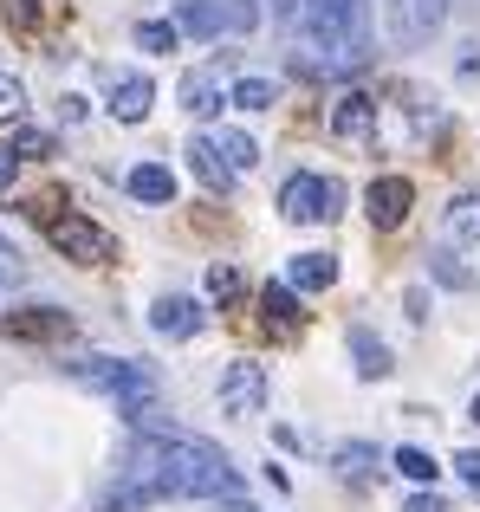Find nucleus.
<instances>
[{
  "label": "nucleus",
  "mask_w": 480,
  "mask_h": 512,
  "mask_svg": "<svg viewBox=\"0 0 480 512\" xmlns=\"http://www.w3.org/2000/svg\"><path fill=\"white\" fill-rule=\"evenodd\" d=\"M176 104H182L189 117H215L221 104H234V85H221V65H195V72L182 78Z\"/></svg>",
  "instance_id": "9d476101"
},
{
  "label": "nucleus",
  "mask_w": 480,
  "mask_h": 512,
  "mask_svg": "<svg viewBox=\"0 0 480 512\" xmlns=\"http://www.w3.org/2000/svg\"><path fill=\"white\" fill-rule=\"evenodd\" d=\"M455 474H461V487L480 500V448H461V454H455Z\"/></svg>",
  "instance_id": "a878e982"
},
{
  "label": "nucleus",
  "mask_w": 480,
  "mask_h": 512,
  "mask_svg": "<svg viewBox=\"0 0 480 512\" xmlns=\"http://www.w3.org/2000/svg\"><path fill=\"white\" fill-rule=\"evenodd\" d=\"M468 415H474V422H480V389H474V402H468Z\"/></svg>",
  "instance_id": "f704fd0d"
},
{
  "label": "nucleus",
  "mask_w": 480,
  "mask_h": 512,
  "mask_svg": "<svg viewBox=\"0 0 480 512\" xmlns=\"http://www.w3.org/2000/svg\"><path fill=\"white\" fill-rule=\"evenodd\" d=\"M279 208H286V221L318 227V221H331V214L344 208V188L331 182V175L299 169V175H286V188H279Z\"/></svg>",
  "instance_id": "20e7f679"
},
{
  "label": "nucleus",
  "mask_w": 480,
  "mask_h": 512,
  "mask_svg": "<svg viewBox=\"0 0 480 512\" xmlns=\"http://www.w3.org/2000/svg\"><path fill=\"white\" fill-rule=\"evenodd\" d=\"M7 286H20V253L0 240V292H7Z\"/></svg>",
  "instance_id": "c756f323"
},
{
  "label": "nucleus",
  "mask_w": 480,
  "mask_h": 512,
  "mask_svg": "<svg viewBox=\"0 0 480 512\" xmlns=\"http://www.w3.org/2000/svg\"><path fill=\"white\" fill-rule=\"evenodd\" d=\"M176 39H182L176 20H143V26H137V46H143V52H176Z\"/></svg>",
  "instance_id": "393cba45"
},
{
  "label": "nucleus",
  "mask_w": 480,
  "mask_h": 512,
  "mask_svg": "<svg viewBox=\"0 0 480 512\" xmlns=\"http://www.w3.org/2000/svg\"><path fill=\"white\" fill-rule=\"evenodd\" d=\"M305 26H312V46H318V72H357L370 59L364 0H305Z\"/></svg>",
  "instance_id": "f03ea898"
},
{
  "label": "nucleus",
  "mask_w": 480,
  "mask_h": 512,
  "mask_svg": "<svg viewBox=\"0 0 480 512\" xmlns=\"http://www.w3.org/2000/svg\"><path fill=\"white\" fill-rule=\"evenodd\" d=\"M215 150L228 156L234 169H253V163H260V143H253L247 130H215Z\"/></svg>",
  "instance_id": "4be33fe9"
},
{
  "label": "nucleus",
  "mask_w": 480,
  "mask_h": 512,
  "mask_svg": "<svg viewBox=\"0 0 480 512\" xmlns=\"http://www.w3.org/2000/svg\"><path fill=\"white\" fill-rule=\"evenodd\" d=\"M331 137H344V143H377V98H370V91H344L338 111H331Z\"/></svg>",
  "instance_id": "9b49d317"
},
{
  "label": "nucleus",
  "mask_w": 480,
  "mask_h": 512,
  "mask_svg": "<svg viewBox=\"0 0 480 512\" xmlns=\"http://www.w3.org/2000/svg\"><path fill=\"white\" fill-rule=\"evenodd\" d=\"M208 292H215V299H234V292H240V273H234V266H215V273H208Z\"/></svg>",
  "instance_id": "c85d7f7f"
},
{
  "label": "nucleus",
  "mask_w": 480,
  "mask_h": 512,
  "mask_svg": "<svg viewBox=\"0 0 480 512\" xmlns=\"http://www.w3.org/2000/svg\"><path fill=\"white\" fill-rule=\"evenodd\" d=\"M266 370L260 363H247V357H234L228 370H221V415H228V422H253V415L266 409Z\"/></svg>",
  "instance_id": "423d86ee"
},
{
  "label": "nucleus",
  "mask_w": 480,
  "mask_h": 512,
  "mask_svg": "<svg viewBox=\"0 0 480 512\" xmlns=\"http://www.w3.org/2000/svg\"><path fill=\"white\" fill-rule=\"evenodd\" d=\"M59 117H65V124H85V98H78V91H65V98H59Z\"/></svg>",
  "instance_id": "7c9ffc66"
},
{
  "label": "nucleus",
  "mask_w": 480,
  "mask_h": 512,
  "mask_svg": "<svg viewBox=\"0 0 480 512\" xmlns=\"http://www.w3.org/2000/svg\"><path fill=\"white\" fill-rule=\"evenodd\" d=\"M403 512H448V506H442V500H435V493H416V500H409Z\"/></svg>",
  "instance_id": "2f4dec72"
},
{
  "label": "nucleus",
  "mask_w": 480,
  "mask_h": 512,
  "mask_svg": "<svg viewBox=\"0 0 480 512\" xmlns=\"http://www.w3.org/2000/svg\"><path fill=\"white\" fill-rule=\"evenodd\" d=\"M7 26L13 33H33L39 26V0H7Z\"/></svg>",
  "instance_id": "bb28decb"
},
{
  "label": "nucleus",
  "mask_w": 480,
  "mask_h": 512,
  "mask_svg": "<svg viewBox=\"0 0 480 512\" xmlns=\"http://www.w3.org/2000/svg\"><path fill=\"white\" fill-rule=\"evenodd\" d=\"M351 357H357V376H364V383H383V376H390V344L370 325H351Z\"/></svg>",
  "instance_id": "2eb2a0df"
},
{
  "label": "nucleus",
  "mask_w": 480,
  "mask_h": 512,
  "mask_svg": "<svg viewBox=\"0 0 480 512\" xmlns=\"http://www.w3.org/2000/svg\"><path fill=\"white\" fill-rule=\"evenodd\" d=\"M13 156H52V137L46 130H20V137H13Z\"/></svg>",
  "instance_id": "cd10ccee"
},
{
  "label": "nucleus",
  "mask_w": 480,
  "mask_h": 512,
  "mask_svg": "<svg viewBox=\"0 0 480 512\" xmlns=\"http://www.w3.org/2000/svg\"><path fill=\"white\" fill-rule=\"evenodd\" d=\"M331 461H338V480H351V487H370V480H377V448H364V441H344Z\"/></svg>",
  "instance_id": "a211bd4d"
},
{
  "label": "nucleus",
  "mask_w": 480,
  "mask_h": 512,
  "mask_svg": "<svg viewBox=\"0 0 480 512\" xmlns=\"http://www.w3.org/2000/svg\"><path fill=\"white\" fill-rule=\"evenodd\" d=\"M338 279V260L331 253H292V266H286V286H299V292H318V286H331Z\"/></svg>",
  "instance_id": "f3484780"
},
{
  "label": "nucleus",
  "mask_w": 480,
  "mask_h": 512,
  "mask_svg": "<svg viewBox=\"0 0 480 512\" xmlns=\"http://www.w3.org/2000/svg\"><path fill=\"white\" fill-rule=\"evenodd\" d=\"M292 13H305V0H273V20H292Z\"/></svg>",
  "instance_id": "473e14b6"
},
{
  "label": "nucleus",
  "mask_w": 480,
  "mask_h": 512,
  "mask_svg": "<svg viewBox=\"0 0 480 512\" xmlns=\"http://www.w3.org/2000/svg\"><path fill=\"white\" fill-rule=\"evenodd\" d=\"M429 273L442 279V286H455V292H474V273H468V266H461L448 247H442V253H429Z\"/></svg>",
  "instance_id": "b1692460"
},
{
  "label": "nucleus",
  "mask_w": 480,
  "mask_h": 512,
  "mask_svg": "<svg viewBox=\"0 0 480 512\" xmlns=\"http://www.w3.org/2000/svg\"><path fill=\"white\" fill-rule=\"evenodd\" d=\"M234 512H253V506H240V500H234Z\"/></svg>",
  "instance_id": "c9c22d12"
},
{
  "label": "nucleus",
  "mask_w": 480,
  "mask_h": 512,
  "mask_svg": "<svg viewBox=\"0 0 480 512\" xmlns=\"http://www.w3.org/2000/svg\"><path fill=\"white\" fill-rule=\"evenodd\" d=\"M273 104H279L273 78H234V111H273Z\"/></svg>",
  "instance_id": "412c9836"
},
{
  "label": "nucleus",
  "mask_w": 480,
  "mask_h": 512,
  "mask_svg": "<svg viewBox=\"0 0 480 512\" xmlns=\"http://www.w3.org/2000/svg\"><path fill=\"white\" fill-rule=\"evenodd\" d=\"M124 188L137 201H150V208H169V201H176V175H169L163 163H137V169L124 175Z\"/></svg>",
  "instance_id": "4468645a"
},
{
  "label": "nucleus",
  "mask_w": 480,
  "mask_h": 512,
  "mask_svg": "<svg viewBox=\"0 0 480 512\" xmlns=\"http://www.w3.org/2000/svg\"><path fill=\"white\" fill-rule=\"evenodd\" d=\"M13 163H20V156H13V150H0V188H13Z\"/></svg>",
  "instance_id": "72a5a7b5"
},
{
  "label": "nucleus",
  "mask_w": 480,
  "mask_h": 512,
  "mask_svg": "<svg viewBox=\"0 0 480 512\" xmlns=\"http://www.w3.org/2000/svg\"><path fill=\"white\" fill-rule=\"evenodd\" d=\"M189 163H195V175H202L208 188H221V195H228V188H234V175H240V169L228 163V156L215 150V137H195V143H189Z\"/></svg>",
  "instance_id": "dca6fc26"
},
{
  "label": "nucleus",
  "mask_w": 480,
  "mask_h": 512,
  "mask_svg": "<svg viewBox=\"0 0 480 512\" xmlns=\"http://www.w3.org/2000/svg\"><path fill=\"white\" fill-rule=\"evenodd\" d=\"M409 208H416V182L409 175H377V182L364 188V214H370V227H403L409 221Z\"/></svg>",
  "instance_id": "0eeeda50"
},
{
  "label": "nucleus",
  "mask_w": 480,
  "mask_h": 512,
  "mask_svg": "<svg viewBox=\"0 0 480 512\" xmlns=\"http://www.w3.org/2000/svg\"><path fill=\"white\" fill-rule=\"evenodd\" d=\"M104 98H111V117L117 124H143L156 104V85L143 72H104Z\"/></svg>",
  "instance_id": "6e6552de"
},
{
  "label": "nucleus",
  "mask_w": 480,
  "mask_h": 512,
  "mask_svg": "<svg viewBox=\"0 0 480 512\" xmlns=\"http://www.w3.org/2000/svg\"><path fill=\"white\" fill-rule=\"evenodd\" d=\"M390 467H396L403 480H416V487H435V474H442V461H435L429 448H396Z\"/></svg>",
  "instance_id": "6ab92c4d"
},
{
  "label": "nucleus",
  "mask_w": 480,
  "mask_h": 512,
  "mask_svg": "<svg viewBox=\"0 0 480 512\" xmlns=\"http://www.w3.org/2000/svg\"><path fill=\"white\" fill-rule=\"evenodd\" d=\"M26 117V85L13 78V65H0V124H20Z\"/></svg>",
  "instance_id": "5701e85b"
},
{
  "label": "nucleus",
  "mask_w": 480,
  "mask_h": 512,
  "mask_svg": "<svg viewBox=\"0 0 480 512\" xmlns=\"http://www.w3.org/2000/svg\"><path fill=\"white\" fill-rule=\"evenodd\" d=\"M46 234H52V247L65 253V260H78V266H104L117 253V240L104 234L98 221H85V214H46Z\"/></svg>",
  "instance_id": "39448f33"
},
{
  "label": "nucleus",
  "mask_w": 480,
  "mask_h": 512,
  "mask_svg": "<svg viewBox=\"0 0 480 512\" xmlns=\"http://www.w3.org/2000/svg\"><path fill=\"white\" fill-rule=\"evenodd\" d=\"M448 234H455V240H480V188L455 195V208H448Z\"/></svg>",
  "instance_id": "aec40b11"
},
{
  "label": "nucleus",
  "mask_w": 480,
  "mask_h": 512,
  "mask_svg": "<svg viewBox=\"0 0 480 512\" xmlns=\"http://www.w3.org/2000/svg\"><path fill=\"white\" fill-rule=\"evenodd\" d=\"M202 325H208V312L195 299H182V292H163V299L150 305V331L156 338H195Z\"/></svg>",
  "instance_id": "f8f14e48"
},
{
  "label": "nucleus",
  "mask_w": 480,
  "mask_h": 512,
  "mask_svg": "<svg viewBox=\"0 0 480 512\" xmlns=\"http://www.w3.org/2000/svg\"><path fill=\"white\" fill-rule=\"evenodd\" d=\"M65 376L85 383V389H98V396H111L124 422L156 415V376L143 370L137 357H72V363H65Z\"/></svg>",
  "instance_id": "7ed1b4c3"
},
{
  "label": "nucleus",
  "mask_w": 480,
  "mask_h": 512,
  "mask_svg": "<svg viewBox=\"0 0 480 512\" xmlns=\"http://www.w3.org/2000/svg\"><path fill=\"white\" fill-rule=\"evenodd\" d=\"M0 331H7V338H26V344H59V338H72V318H65L59 305H26V312L0 318Z\"/></svg>",
  "instance_id": "1a4fd4ad"
},
{
  "label": "nucleus",
  "mask_w": 480,
  "mask_h": 512,
  "mask_svg": "<svg viewBox=\"0 0 480 512\" xmlns=\"http://www.w3.org/2000/svg\"><path fill=\"white\" fill-rule=\"evenodd\" d=\"M137 428V448L117 467V487L98 500V512H143L163 500H240V474L228 467V454H215L182 428H163L156 415H143Z\"/></svg>",
  "instance_id": "f257e3e1"
},
{
  "label": "nucleus",
  "mask_w": 480,
  "mask_h": 512,
  "mask_svg": "<svg viewBox=\"0 0 480 512\" xmlns=\"http://www.w3.org/2000/svg\"><path fill=\"white\" fill-rule=\"evenodd\" d=\"M299 286H286V279H279V286H266L260 292V325L273 331V338H292V331H299Z\"/></svg>",
  "instance_id": "ddd939ff"
}]
</instances>
